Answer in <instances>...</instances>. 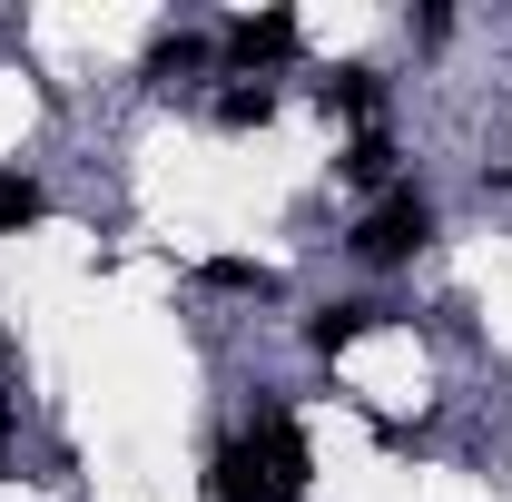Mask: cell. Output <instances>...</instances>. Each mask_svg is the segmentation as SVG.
Returning <instances> with one entry per match:
<instances>
[{"label": "cell", "mask_w": 512, "mask_h": 502, "mask_svg": "<svg viewBox=\"0 0 512 502\" xmlns=\"http://www.w3.org/2000/svg\"><path fill=\"white\" fill-rule=\"evenodd\" d=\"M424 237H434V207H424V188H394L375 217L355 227V256H365V266H414V247H424Z\"/></svg>", "instance_id": "obj_1"}, {"label": "cell", "mask_w": 512, "mask_h": 502, "mask_svg": "<svg viewBox=\"0 0 512 502\" xmlns=\"http://www.w3.org/2000/svg\"><path fill=\"white\" fill-rule=\"evenodd\" d=\"M247 453L266 463L276 502H306V473H316V463H306V434H296V414H286V404H266V414L247 424Z\"/></svg>", "instance_id": "obj_2"}, {"label": "cell", "mask_w": 512, "mask_h": 502, "mask_svg": "<svg viewBox=\"0 0 512 502\" xmlns=\"http://www.w3.org/2000/svg\"><path fill=\"white\" fill-rule=\"evenodd\" d=\"M227 60H237V69H276V60H296V10H247V20L227 30Z\"/></svg>", "instance_id": "obj_3"}, {"label": "cell", "mask_w": 512, "mask_h": 502, "mask_svg": "<svg viewBox=\"0 0 512 502\" xmlns=\"http://www.w3.org/2000/svg\"><path fill=\"white\" fill-rule=\"evenodd\" d=\"M207 502H276V483H266V463L247 453V434L207 453Z\"/></svg>", "instance_id": "obj_4"}, {"label": "cell", "mask_w": 512, "mask_h": 502, "mask_svg": "<svg viewBox=\"0 0 512 502\" xmlns=\"http://www.w3.org/2000/svg\"><path fill=\"white\" fill-rule=\"evenodd\" d=\"M375 325H384L375 296H335V306L306 315V345H316V355H345V345H355V335H375Z\"/></svg>", "instance_id": "obj_5"}, {"label": "cell", "mask_w": 512, "mask_h": 502, "mask_svg": "<svg viewBox=\"0 0 512 502\" xmlns=\"http://www.w3.org/2000/svg\"><path fill=\"white\" fill-rule=\"evenodd\" d=\"M335 168H345L355 188H384V178H394V138H384V128H365V138H355V148H345Z\"/></svg>", "instance_id": "obj_6"}, {"label": "cell", "mask_w": 512, "mask_h": 502, "mask_svg": "<svg viewBox=\"0 0 512 502\" xmlns=\"http://www.w3.org/2000/svg\"><path fill=\"white\" fill-rule=\"evenodd\" d=\"M188 69H207V40H197V30H168V40H148V79H188Z\"/></svg>", "instance_id": "obj_7"}, {"label": "cell", "mask_w": 512, "mask_h": 502, "mask_svg": "<svg viewBox=\"0 0 512 502\" xmlns=\"http://www.w3.org/2000/svg\"><path fill=\"white\" fill-rule=\"evenodd\" d=\"M325 109H355V119H365V109H384V79L375 69H335V79H325Z\"/></svg>", "instance_id": "obj_8"}, {"label": "cell", "mask_w": 512, "mask_h": 502, "mask_svg": "<svg viewBox=\"0 0 512 502\" xmlns=\"http://www.w3.org/2000/svg\"><path fill=\"white\" fill-rule=\"evenodd\" d=\"M276 119V89H266V79H256V89H227V99H217V128H266Z\"/></svg>", "instance_id": "obj_9"}, {"label": "cell", "mask_w": 512, "mask_h": 502, "mask_svg": "<svg viewBox=\"0 0 512 502\" xmlns=\"http://www.w3.org/2000/svg\"><path fill=\"white\" fill-rule=\"evenodd\" d=\"M30 217H40V178L0 168V237H10V227H30Z\"/></svg>", "instance_id": "obj_10"}, {"label": "cell", "mask_w": 512, "mask_h": 502, "mask_svg": "<svg viewBox=\"0 0 512 502\" xmlns=\"http://www.w3.org/2000/svg\"><path fill=\"white\" fill-rule=\"evenodd\" d=\"M207 286H256V296H266L276 276H266V266H247V256H217V266H207Z\"/></svg>", "instance_id": "obj_11"}, {"label": "cell", "mask_w": 512, "mask_h": 502, "mask_svg": "<svg viewBox=\"0 0 512 502\" xmlns=\"http://www.w3.org/2000/svg\"><path fill=\"white\" fill-rule=\"evenodd\" d=\"M10 424H20V404H10V394H0V463H10Z\"/></svg>", "instance_id": "obj_12"}]
</instances>
